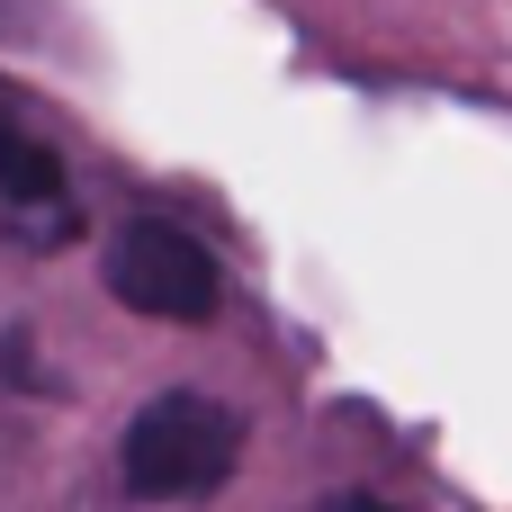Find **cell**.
<instances>
[{
  "label": "cell",
  "mask_w": 512,
  "mask_h": 512,
  "mask_svg": "<svg viewBox=\"0 0 512 512\" xmlns=\"http://www.w3.org/2000/svg\"><path fill=\"white\" fill-rule=\"evenodd\" d=\"M234 459H243V414H225L198 387H162L117 441V468H126L135 504H207L234 477Z\"/></svg>",
  "instance_id": "cell-1"
},
{
  "label": "cell",
  "mask_w": 512,
  "mask_h": 512,
  "mask_svg": "<svg viewBox=\"0 0 512 512\" xmlns=\"http://www.w3.org/2000/svg\"><path fill=\"white\" fill-rule=\"evenodd\" d=\"M108 297L126 315H153V324H207L225 306V270L198 234L162 225V216H135L108 234Z\"/></svg>",
  "instance_id": "cell-2"
},
{
  "label": "cell",
  "mask_w": 512,
  "mask_h": 512,
  "mask_svg": "<svg viewBox=\"0 0 512 512\" xmlns=\"http://www.w3.org/2000/svg\"><path fill=\"white\" fill-rule=\"evenodd\" d=\"M0 198H9V216H36V234L72 225V180H63L54 144L27 135V126H9V117H0Z\"/></svg>",
  "instance_id": "cell-3"
},
{
  "label": "cell",
  "mask_w": 512,
  "mask_h": 512,
  "mask_svg": "<svg viewBox=\"0 0 512 512\" xmlns=\"http://www.w3.org/2000/svg\"><path fill=\"white\" fill-rule=\"evenodd\" d=\"M324 512H396V504H378V495H333Z\"/></svg>",
  "instance_id": "cell-4"
}]
</instances>
